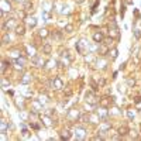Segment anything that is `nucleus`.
<instances>
[{
	"mask_svg": "<svg viewBox=\"0 0 141 141\" xmlns=\"http://www.w3.org/2000/svg\"><path fill=\"white\" fill-rule=\"evenodd\" d=\"M51 86H52L55 90H61V89L64 88V82H62V79L59 76H55L52 79V82H51Z\"/></svg>",
	"mask_w": 141,
	"mask_h": 141,
	"instance_id": "1",
	"label": "nucleus"
},
{
	"mask_svg": "<svg viewBox=\"0 0 141 141\" xmlns=\"http://www.w3.org/2000/svg\"><path fill=\"white\" fill-rule=\"evenodd\" d=\"M79 117H80L79 110H76V109H70V110L68 111V119H69V120L76 121V120H79Z\"/></svg>",
	"mask_w": 141,
	"mask_h": 141,
	"instance_id": "2",
	"label": "nucleus"
},
{
	"mask_svg": "<svg viewBox=\"0 0 141 141\" xmlns=\"http://www.w3.org/2000/svg\"><path fill=\"white\" fill-rule=\"evenodd\" d=\"M85 97H86V102H88V103H90V105H96L97 100H96V95H95V92H92V90L86 92Z\"/></svg>",
	"mask_w": 141,
	"mask_h": 141,
	"instance_id": "3",
	"label": "nucleus"
},
{
	"mask_svg": "<svg viewBox=\"0 0 141 141\" xmlns=\"http://www.w3.org/2000/svg\"><path fill=\"white\" fill-rule=\"evenodd\" d=\"M75 136L78 140H83L85 136H86V130L83 127H76L75 128Z\"/></svg>",
	"mask_w": 141,
	"mask_h": 141,
	"instance_id": "4",
	"label": "nucleus"
},
{
	"mask_svg": "<svg viewBox=\"0 0 141 141\" xmlns=\"http://www.w3.org/2000/svg\"><path fill=\"white\" fill-rule=\"evenodd\" d=\"M14 31H16V34H17V35H24V34H26V26H24L23 23H20V24H16V27H14Z\"/></svg>",
	"mask_w": 141,
	"mask_h": 141,
	"instance_id": "5",
	"label": "nucleus"
},
{
	"mask_svg": "<svg viewBox=\"0 0 141 141\" xmlns=\"http://www.w3.org/2000/svg\"><path fill=\"white\" fill-rule=\"evenodd\" d=\"M31 64H33V65H35V66H40V68H44L45 61L42 59V58H40V57H34L33 59H31Z\"/></svg>",
	"mask_w": 141,
	"mask_h": 141,
	"instance_id": "6",
	"label": "nucleus"
},
{
	"mask_svg": "<svg viewBox=\"0 0 141 141\" xmlns=\"http://www.w3.org/2000/svg\"><path fill=\"white\" fill-rule=\"evenodd\" d=\"M111 102H113V99H110V97H103V99H100L99 100V105L102 106V107H109V106L111 105Z\"/></svg>",
	"mask_w": 141,
	"mask_h": 141,
	"instance_id": "7",
	"label": "nucleus"
},
{
	"mask_svg": "<svg viewBox=\"0 0 141 141\" xmlns=\"http://www.w3.org/2000/svg\"><path fill=\"white\" fill-rule=\"evenodd\" d=\"M103 40H105V35H103V33H95L93 34V41L96 42V44H100V42H103Z\"/></svg>",
	"mask_w": 141,
	"mask_h": 141,
	"instance_id": "8",
	"label": "nucleus"
},
{
	"mask_svg": "<svg viewBox=\"0 0 141 141\" xmlns=\"http://www.w3.org/2000/svg\"><path fill=\"white\" fill-rule=\"evenodd\" d=\"M89 116V123H93V124H96V123H99L100 121V117H99V114L97 113H90V114H88Z\"/></svg>",
	"mask_w": 141,
	"mask_h": 141,
	"instance_id": "9",
	"label": "nucleus"
},
{
	"mask_svg": "<svg viewBox=\"0 0 141 141\" xmlns=\"http://www.w3.org/2000/svg\"><path fill=\"white\" fill-rule=\"evenodd\" d=\"M41 120H42V124H44L45 127H51V126H52V121H51V117H49L48 114L41 116Z\"/></svg>",
	"mask_w": 141,
	"mask_h": 141,
	"instance_id": "10",
	"label": "nucleus"
},
{
	"mask_svg": "<svg viewBox=\"0 0 141 141\" xmlns=\"http://www.w3.org/2000/svg\"><path fill=\"white\" fill-rule=\"evenodd\" d=\"M117 133H119L121 137H124V136H127L128 133H130V128H128L127 126H120L119 130H117Z\"/></svg>",
	"mask_w": 141,
	"mask_h": 141,
	"instance_id": "11",
	"label": "nucleus"
},
{
	"mask_svg": "<svg viewBox=\"0 0 141 141\" xmlns=\"http://www.w3.org/2000/svg\"><path fill=\"white\" fill-rule=\"evenodd\" d=\"M97 114H99V117H100L103 121H106V119H107V116H109V113H107V110H106V107H102L100 110L97 111Z\"/></svg>",
	"mask_w": 141,
	"mask_h": 141,
	"instance_id": "12",
	"label": "nucleus"
},
{
	"mask_svg": "<svg viewBox=\"0 0 141 141\" xmlns=\"http://www.w3.org/2000/svg\"><path fill=\"white\" fill-rule=\"evenodd\" d=\"M106 133H110V124L109 123H106V124H103L100 128H99V134H106Z\"/></svg>",
	"mask_w": 141,
	"mask_h": 141,
	"instance_id": "13",
	"label": "nucleus"
},
{
	"mask_svg": "<svg viewBox=\"0 0 141 141\" xmlns=\"http://www.w3.org/2000/svg\"><path fill=\"white\" fill-rule=\"evenodd\" d=\"M70 137H72V133H70L68 128H64L62 133H61V138H62V140H69Z\"/></svg>",
	"mask_w": 141,
	"mask_h": 141,
	"instance_id": "14",
	"label": "nucleus"
},
{
	"mask_svg": "<svg viewBox=\"0 0 141 141\" xmlns=\"http://www.w3.org/2000/svg\"><path fill=\"white\" fill-rule=\"evenodd\" d=\"M1 10L6 11V13H7V11H11V4L7 3L6 0H1Z\"/></svg>",
	"mask_w": 141,
	"mask_h": 141,
	"instance_id": "15",
	"label": "nucleus"
},
{
	"mask_svg": "<svg viewBox=\"0 0 141 141\" xmlns=\"http://www.w3.org/2000/svg\"><path fill=\"white\" fill-rule=\"evenodd\" d=\"M51 51H52V45H51V44H48V42H47V44L42 45V54L49 55V54H51Z\"/></svg>",
	"mask_w": 141,
	"mask_h": 141,
	"instance_id": "16",
	"label": "nucleus"
},
{
	"mask_svg": "<svg viewBox=\"0 0 141 141\" xmlns=\"http://www.w3.org/2000/svg\"><path fill=\"white\" fill-rule=\"evenodd\" d=\"M38 35H40L41 38H47V37L49 35V31L47 30V28H41V30L38 31Z\"/></svg>",
	"mask_w": 141,
	"mask_h": 141,
	"instance_id": "17",
	"label": "nucleus"
},
{
	"mask_svg": "<svg viewBox=\"0 0 141 141\" xmlns=\"http://www.w3.org/2000/svg\"><path fill=\"white\" fill-rule=\"evenodd\" d=\"M30 82H31V75L30 73H26V75L21 78V83L27 85V83H30Z\"/></svg>",
	"mask_w": 141,
	"mask_h": 141,
	"instance_id": "18",
	"label": "nucleus"
},
{
	"mask_svg": "<svg viewBox=\"0 0 141 141\" xmlns=\"http://www.w3.org/2000/svg\"><path fill=\"white\" fill-rule=\"evenodd\" d=\"M7 128H9V126H7V121H6V120H1V134H3V136L7 133Z\"/></svg>",
	"mask_w": 141,
	"mask_h": 141,
	"instance_id": "19",
	"label": "nucleus"
},
{
	"mask_svg": "<svg viewBox=\"0 0 141 141\" xmlns=\"http://www.w3.org/2000/svg\"><path fill=\"white\" fill-rule=\"evenodd\" d=\"M64 33H66V34H70V33H73V26H72V24H66L65 28H64Z\"/></svg>",
	"mask_w": 141,
	"mask_h": 141,
	"instance_id": "20",
	"label": "nucleus"
},
{
	"mask_svg": "<svg viewBox=\"0 0 141 141\" xmlns=\"http://www.w3.org/2000/svg\"><path fill=\"white\" fill-rule=\"evenodd\" d=\"M31 9H33V3H31L30 0L24 1V10H26V11H30Z\"/></svg>",
	"mask_w": 141,
	"mask_h": 141,
	"instance_id": "21",
	"label": "nucleus"
},
{
	"mask_svg": "<svg viewBox=\"0 0 141 141\" xmlns=\"http://www.w3.org/2000/svg\"><path fill=\"white\" fill-rule=\"evenodd\" d=\"M107 51H109V47H107V45H106V47H99V54H100L102 57H105Z\"/></svg>",
	"mask_w": 141,
	"mask_h": 141,
	"instance_id": "22",
	"label": "nucleus"
},
{
	"mask_svg": "<svg viewBox=\"0 0 141 141\" xmlns=\"http://www.w3.org/2000/svg\"><path fill=\"white\" fill-rule=\"evenodd\" d=\"M27 54H28L30 57H35V48L28 45V47H27Z\"/></svg>",
	"mask_w": 141,
	"mask_h": 141,
	"instance_id": "23",
	"label": "nucleus"
},
{
	"mask_svg": "<svg viewBox=\"0 0 141 141\" xmlns=\"http://www.w3.org/2000/svg\"><path fill=\"white\" fill-rule=\"evenodd\" d=\"M27 23H28V27H31V28H33V27H35V26H37V20H35L34 17L28 18V20H27Z\"/></svg>",
	"mask_w": 141,
	"mask_h": 141,
	"instance_id": "24",
	"label": "nucleus"
},
{
	"mask_svg": "<svg viewBox=\"0 0 141 141\" xmlns=\"http://www.w3.org/2000/svg\"><path fill=\"white\" fill-rule=\"evenodd\" d=\"M7 66H10V62H7V61H3V62H1V73H6Z\"/></svg>",
	"mask_w": 141,
	"mask_h": 141,
	"instance_id": "25",
	"label": "nucleus"
},
{
	"mask_svg": "<svg viewBox=\"0 0 141 141\" xmlns=\"http://www.w3.org/2000/svg\"><path fill=\"white\" fill-rule=\"evenodd\" d=\"M109 52L111 54V59H116V58H117V55H119V51H117V48H111Z\"/></svg>",
	"mask_w": 141,
	"mask_h": 141,
	"instance_id": "26",
	"label": "nucleus"
},
{
	"mask_svg": "<svg viewBox=\"0 0 141 141\" xmlns=\"http://www.w3.org/2000/svg\"><path fill=\"white\" fill-rule=\"evenodd\" d=\"M10 41H11V37L9 34H4L3 35V44H9Z\"/></svg>",
	"mask_w": 141,
	"mask_h": 141,
	"instance_id": "27",
	"label": "nucleus"
},
{
	"mask_svg": "<svg viewBox=\"0 0 141 141\" xmlns=\"http://www.w3.org/2000/svg\"><path fill=\"white\" fill-rule=\"evenodd\" d=\"M127 85L130 86V88H134V86H136V79H134V78H130V79H127Z\"/></svg>",
	"mask_w": 141,
	"mask_h": 141,
	"instance_id": "28",
	"label": "nucleus"
},
{
	"mask_svg": "<svg viewBox=\"0 0 141 141\" xmlns=\"http://www.w3.org/2000/svg\"><path fill=\"white\" fill-rule=\"evenodd\" d=\"M21 134H23V137H24V138H30V137H31L30 131H28V130H27V128H23Z\"/></svg>",
	"mask_w": 141,
	"mask_h": 141,
	"instance_id": "29",
	"label": "nucleus"
},
{
	"mask_svg": "<svg viewBox=\"0 0 141 141\" xmlns=\"http://www.w3.org/2000/svg\"><path fill=\"white\" fill-rule=\"evenodd\" d=\"M103 42H105V45H107V47H110L111 44H113V38H105V40H103Z\"/></svg>",
	"mask_w": 141,
	"mask_h": 141,
	"instance_id": "30",
	"label": "nucleus"
},
{
	"mask_svg": "<svg viewBox=\"0 0 141 141\" xmlns=\"http://www.w3.org/2000/svg\"><path fill=\"white\" fill-rule=\"evenodd\" d=\"M17 16L20 18H26V10H18V11H17Z\"/></svg>",
	"mask_w": 141,
	"mask_h": 141,
	"instance_id": "31",
	"label": "nucleus"
},
{
	"mask_svg": "<svg viewBox=\"0 0 141 141\" xmlns=\"http://www.w3.org/2000/svg\"><path fill=\"white\" fill-rule=\"evenodd\" d=\"M127 116H128V119H130V120H133V119H134V111H133V110H127Z\"/></svg>",
	"mask_w": 141,
	"mask_h": 141,
	"instance_id": "32",
	"label": "nucleus"
},
{
	"mask_svg": "<svg viewBox=\"0 0 141 141\" xmlns=\"http://www.w3.org/2000/svg\"><path fill=\"white\" fill-rule=\"evenodd\" d=\"M40 102L42 103V105H45V103L48 102V97H47V96H41V97H40Z\"/></svg>",
	"mask_w": 141,
	"mask_h": 141,
	"instance_id": "33",
	"label": "nucleus"
},
{
	"mask_svg": "<svg viewBox=\"0 0 141 141\" xmlns=\"http://www.w3.org/2000/svg\"><path fill=\"white\" fill-rule=\"evenodd\" d=\"M134 35H136L137 40H140V38H141V33H140V30H136V31H134Z\"/></svg>",
	"mask_w": 141,
	"mask_h": 141,
	"instance_id": "34",
	"label": "nucleus"
},
{
	"mask_svg": "<svg viewBox=\"0 0 141 141\" xmlns=\"http://www.w3.org/2000/svg\"><path fill=\"white\" fill-rule=\"evenodd\" d=\"M47 114H48V116H52V114H55V109H48V111H47Z\"/></svg>",
	"mask_w": 141,
	"mask_h": 141,
	"instance_id": "35",
	"label": "nucleus"
},
{
	"mask_svg": "<svg viewBox=\"0 0 141 141\" xmlns=\"http://www.w3.org/2000/svg\"><path fill=\"white\" fill-rule=\"evenodd\" d=\"M7 85H10V83H9V82H7L6 79L1 80V86H3V89H6V86H7Z\"/></svg>",
	"mask_w": 141,
	"mask_h": 141,
	"instance_id": "36",
	"label": "nucleus"
},
{
	"mask_svg": "<svg viewBox=\"0 0 141 141\" xmlns=\"http://www.w3.org/2000/svg\"><path fill=\"white\" fill-rule=\"evenodd\" d=\"M55 37H57V38H62V33H61L59 30L55 31Z\"/></svg>",
	"mask_w": 141,
	"mask_h": 141,
	"instance_id": "37",
	"label": "nucleus"
},
{
	"mask_svg": "<svg viewBox=\"0 0 141 141\" xmlns=\"http://www.w3.org/2000/svg\"><path fill=\"white\" fill-rule=\"evenodd\" d=\"M138 102H141V96H137V97H134V103H138Z\"/></svg>",
	"mask_w": 141,
	"mask_h": 141,
	"instance_id": "38",
	"label": "nucleus"
},
{
	"mask_svg": "<svg viewBox=\"0 0 141 141\" xmlns=\"http://www.w3.org/2000/svg\"><path fill=\"white\" fill-rule=\"evenodd\" d=\"M30 126H31V127H33V128H35V130H37V128H38V126H37V124H35V123H31Z\"/></svg>",
	"mask_w": 141,
	"mask_h": 141,
	"instance_id": "39",
	"label": "nucleus"
},
{
	"mask_svg": "<svg viewBox=\"0 0 141 141\" xmlns=\"http://www.w3.org/2000/svg\"><path fill=\"white\" fill-rule=\"evenodd\" d=\"M75 1H76V3H78V4H82V3H83L85 0H75Z\"/></svg>",
	"mask_w": 141,
	"mask_h": 141,
	"instance_id": "40",
	"label": "nucleus"
},
{
	"mask_svg": "<svg viewBox=\"0 0 141 141\" xmlns=\"http://www.w3.org/2000/svg\"><path fill=\"white\" fill-rule=\"evenodd\" d=\"M136 106H137V109H141V102H138V103H137Z\"/></svg>",
	"mask_w": 141,
	"mask_h": 141,
	"instance_id": "41",
	"label": "nucleus"
},
{
	"mask_svg": "<svg viewBox=\"0 0 141 141\" xmlns=\"http://www.w3.org/2000/svg\"><path fill=\"white\" fill-rule=\"evenodd\" d=\"M14 1H21V0H14Z\"/></svg>",
	"mask_w": 141,
	"mask_h": 141,
	"instance_id": "42",
	"label": "nucleus"
}]
</instances>
